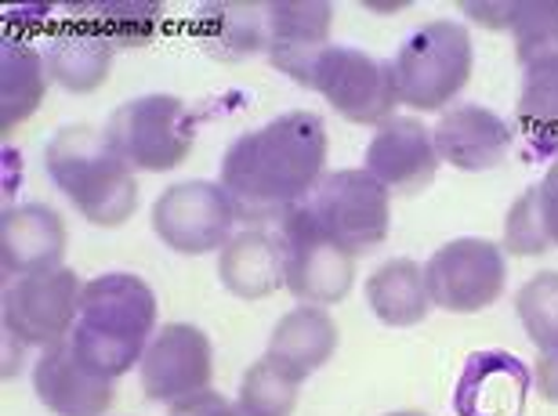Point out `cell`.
Listing matches in <instances>:
<instances>
[{"label":"cell","instance_id":"cell-1","mask_svg":"<svg viewBox=\"0 0 558 416\" xmlns=\"http://www.w3.org/2000/svg\"><path fill=\"white\" fill-rule=\"evenodd\" d=\"M327 127L308 109L283 112L265 127L240 134L221 156V188L236 218L247 224H279L305 204L327 178Z\"/></svg>","mask_w":558,"mask_h":416},{"label":"cell","instance_id":"cell-2","mask_svg":"<svg viewBox=\"0 0 558 416\" xmlns=\"http://www.w3.org/2000/svg\"><path fill=\"white\" fill-rule=\"evenodd\" d=\"M156 294L131 272H106L84 283L81 311L70 333L76 358L98 377H124L142 366L156 330Z\"/></svg>","mask_w":558,"mask_h":416},{"label":"cell","instance_id":"cell-3","mask_svg":"<svg viewBox=\"0 0 558 416\" xmlns=\"http://www.w3.org/2000/svg\"><path fill=\"white\" fill-rule=\"evenodd\" d=\"M44 167L76 213H84L98 229H117L131 221L138 207L135 167L120 156L106 131H95L87 123L54 131L44 149Z\"/></svg>","mask_w":558,"mask_h":416},{"label":"cell","instance_id":"cell-4","mask_svg":"<svg viewBox=\"0 0 558 416\" xmlns=\"http://www.w3.org/2000/svg\"><path fill=\"white\" fill-rule=\"evenodd\" d=\"M475 70L472 33L461 22L439 19L410 33L396 59L388 62L396 102L417 112H439L464 91Z\"/></svg>","mask_w":558,"mask_h":416},{"label":"cell","instance_id":"cell-5","mask_svg":"<svg viewBox=\"0 0 558 416\" xmlns=\"http://www.w3.org/2000/svg\"><path fill=\"white\" fill-rule=\"evenodd\" d=\"M199 112L174 95H142L117 106L109 117V142L135 171H174L189 160Z\"/></svg>","mask_w":558,"mask_h":416},{"label":"cell","instance_id":"cell-6","mask_svg":"<svg viewBox=\"0 0 558 416\" xmlns=\"http://www.w3.org/2000/svg\"><path fill=\"white\" fill-rule=\"evenodd\" d=\"M388 204H392V193L371 171H333L298 207L323 235H330L352 257H363L388 240V229H392Z\"/></svg>","mask_w":558,"mask_h":416},{"label":"cell","instance_id":"cell-7","mask_svg":"<svg viewBox=\"0 0 558 416\" xmlns=\"http://www.w3.org/2000/svg\"><path fill=\"white\" fill-rule=\"evenodd\" d=\"M84 283L73 268H51L40 276L11 279L4 286V333L22 347H51L70 341L76 311H81Z\"/></svg>","mask_w":558,"mask_h":416},{"label":"cell","instance_id":"cell-8","mask_svg":"<svg viewBox=\"0 0 558 416\" xmlns=\"http://www.w3.org/2000/svg\"><path fill=\"white\" fill-rule=\"evenodd\" d=\"M305 87L327 98L330 109L349 123L381 127V123L392 120L396 109L392 73H388L385 62L371 59L360 48H344V44L323 48L305 76Z\"/></svg>","mask_w":558,"mask_h":416},{"label":"cell","instance_id":"cell-9","mask_svg":"<svg viewBox=\"0 0 558 416\" xmlns=\"http://www.w3.org/2000/svg\"><path fill=\"white\" fill-rule=\"evenodd\" d=\"M279 246H283V286L298 301L330 308L349 297L355 279V257L323 235L308 213L294 207L276 224Z\"/></svg>","mask_w":558,"mask_h":416},{"label":"cell","instance_id":"cell-10","mask_svg":"<svg viewBox=\"0 0 558 416\" xmlns=\"http://www.w3.org/2000/svg\"><path fill=\"white\" fill-rule=\"evenodd\" d=\"M236 207L221 182H178L167 185L153 204V232L174 254H210L221 250L236 229Z\"/></svg>","mask_w":558,"mask_h":416},{"label":"cell","instance_id":"cell-11","mask_svg":"<svg viewBox=\"0 0 558 416\" xmlns=\"http://www.w3.org/2000/svg\"><path fill=\"white\" fill-rule=\"evenodd\" d=\"M432 305L442 311L472 315L497 305L508 286V261L500 243L489 240H453L432 254L424 265Z\"/></svg>","mask_w":558,"mask_h":416},{"label":"cell","instance_id":"cell-12","mask_svg":"<svg viewBox=\"0 0 558 416\" xmlns=\"http://www.w3.org/2000/svg\"><path fill=\"white\" fill-rule=\"evenodd\" d=\"M142 391L149 402H178L204 395L215 380V347L210 337L193 322H167L156 330L142 358Z\"/></svg>","mask_w":558,"mask_h":416},{"label":"cell","instance_id":"cell-13","mask_svg":"<svg viewBox=\"0 0 558 416\" xmlns=\"http://www.w3.org/2000/svg\"><path fill=\"white\" fill-rule=\"evenodd\" d=\"M366 171L396 196L424 193L439 174L432 131L414 117H392L381 123L374 142L366 145Z\"/></svg>","mask_w":558,"mask_h":416},{"label":"cell","instance_id":"cell-14","mask_svg":"<svg viewBox=\"0 0 558 416\" xmlns=\"http://www.w3.org/2000/svg\"><path fill=\"white\" fill-rule=\"evenodd\" d=\"M70 229L48 204H22L0 213V268L11 279L62 268Z\"/></svg>","mask_w":558,"mask_h":416},{"label":"cell","instance_id":"cell-15","mask_svg":"<svg viewBox=\"0 0 558 416\" xmlns=\"http://www.w3.org/2000/svg\"><path fill=\"white\" fill-rule=\"evenodd\" d=\"M33 388L54 416H106L113 406V380L87 369L70 341L44 347L33 366Z\"/></svg>","mask_w":558,"mask_h":416},{"label":"cell","instance_id":"cell-16","mask_svg":"<svg viewBox=\"0 0 558 416\" xmlns=\"http://www.w3.org/2000/svg\"><path fill=\"white\" fill-rule=\"evenodd\" d=\"M333 8L327 0H272L269 4V62L305 87V76L323 48H330Z\"/></svg>","mask_w":558,"mask_h":416},{"label":"cell","instance_id":"cell-17","mask_svg":"<svg viewBox=\"0 0 558 416\" xmlns=\"http://www.w3.org/2000/svg\"><path fill=\"white\" fill-rule=\"evenodd\" d=\"M435 152L457 171H494L511 149V127L486 106H453L432 131Z\"/></svg>","mask_w":558,"mask_h":416},{"label":"cell","instance_id":"cell-18","mask_svg":"<svg viewBox=\"0 0 558 416\" xmlns=\"http://www.w3.org/2000/svg\"><path fill=\"white\" fill-rule=\"evenodd\" d=\"M73 11V8H70ZM113 40L106 37L95 22L84 15L65 19L59 33H51L48 48H44V62L54 84H62L73 95H92L95 87L106 84L109 65H113Z\"/></svg>","mask_w":558,"mask_h":416},{"label":"cell","instance_id":"cell-19","mask_svg":"<svg viewBox=\"0 0 558 416\" xmlns=\"http://www.w3.org/2000/svg\"><path fill=\"white\" fill-rule=\"evenodd\" d=\"M333 352H338V322L330 319L327 308L301 305L276 322L265 358L301 384L305 377L327 366Z\"/></svg>","mask_w":558,"mask_h":416},{"label":"cell","instance_id":"cell-20","mask_svg":"<svg viewBox=\"0 0 558 416\" xmlns=\"http://www.w3.org/2000/svg\"><path fill=\"white\" fill-rule=\"evenodd\" d=\"M530 391V374L515 355L486 352L468 363L457 388L461 416H519Z\"/></svg>","mask_w":558,"mask_h":416},{"label":"cell","instance_id":"cell-21","mask_svg":"<svg viewBox=\"0 0 558 416\" xmlns=\"http://www.w3.org/2000/svg\"><path fill=\"white\" fill-rule=\"evenodd\" d=\"M218 276L229 294L240 301H262L283 286V246L279 235L265 229H247L221 246Z\"/></svg>","mask_w":558,"mask_h":416},{"label":"cell","instance_id":"cell-22","mask_svg":"<svg viewBox=\"0 0 558 416\" xmlns=\"http://www.w3.org/2000/svg\"><path fill=\"white\" fill-rule=\"evenodd\" d=\"M48 76L44 51L19 37H4L0 44V131L11 134L40 109L48 95Z\"/></svg>","mask_w":558,"mask_h":416},{"label":"cell","instance_id":"cell-23","mask_svg":"<svg viewBox=\"0 0 558 416\" xmlns=\"http://www.w3.org/2000/svg\"><path fill=\"white\" fill-rule=\"evenodd\" d=\"M515 117L530 160H558V54L522 65Z\"/></svg>","mask_w":558,"mask_h":416},{"label":"cell","instance_id":"cell-24","mask_svg":"<svg viewBox=\"0 0 558 416\" xmlns=\"http://www.w3.org/2000/svg\"><path fill=\"white\" fill-rule=\"evenodd\" d=\"M199 40L218 59H247L269 44V4H204L196 15Z\"/></svg>","mask_w":558,"mask_h":416},{"label":"cell","instance_id":"cell-25","mask_svg":"<svg viewBox=\"0 0 558 416\" xmlns=\"http://www.w3.org/2000/svg\"><path fill=\"white\" fill-rule=\"evenodd\" d=\"M366 301L371 311L385 326H414L432 308L424 268L410 257H392L381 268H374L366 279Z\"/></svg>","mask_w":558,"mask_h":416},{"label":"cell","instance_id":"cell-26","mask_svg":"<svg viewBox=\"0 0 558 416\" xmlns=\"http://www.w3.org/2000/svg\"><path fill=\"white\" fill-rule=\"evenodd\" d=\"M76 15L95 22L113 40V48H145L160 29V4L149 0H113V4H76Z\"/></svg>","mask_w":558,"mask_h":416},{"label":"cell","instance_id":"cell-27","mask_svg":"<svg viewBox=\"0 0 558 416\" xmlns=\"http://www.w3.org/2000/svg\"><path fill=\"white\" fill-rule=\"evenodd\" d=\"M236 406L243 409V416H294L298 380L272 366L269 358H262L243 374Z\"/></svg>","mask_w":558,"mask_h":416},{"label":"cell","instance_id":"cell-28","mask_svg":"<svg viewBox=\"0 0 558 416\" xmlns=\"http://www.w3.org/2000/svg\"><path fill=\"white\" fill-rule=\"evenodd\" d=\"M508 29L515 33L519 62H537L558 54V0H515Z\"/></svg>","mask_w":558,"mask_h":416},{"label":"cell","instance_id":"cell-29","mask_svg":"<svg viewBox=\"0 0 558 416\" xmlns=\"http://www.w3.org/2000/svg\"><path fill=\"white\" fill-rule=\"evenodd\" d=\"M515 311L522 319V330L541 352L558 347V272H537L526 286L519 290Z\"/></svg>","mask_w":558,"mask_h":416},{"label":"cell","instance_id":"cell-30","mask_svg":"<svg viewBox=\"0 0 558 416\" xmlns=\"http://www.w3.org/2000/svg\"><path fill=\"white\" fill-rule=\"evenodd\" d=\"M505 250L519 257H537L544 250H551L544 213H541V188H530V193H522L511 204L505 221Z\"/></svg>","mask_w":558,"mask_h":416},{"label":"cell","instance_id":"cell-31","mask_svg":"<svg viewBox=\"0 0 558 416\" xmlns=\"http://www.w3.org/2000/svg\"><path fill=\"white\" fill-rule=\"evenodd\" d=\"M171 416H243V409L215 395V391H204V395H193L171 406Z\"/></svg>","mask_w":558,"mask_h":416},{"label":"cell","instance_id":"cell-32","mask_svg":"<svg viewBox=\"0 0 558 416\" xmlns=\"http://www.w3.org/2000/svg\"><path fill=\"white\" fill-rule=\"evenodd\" d=\"M541 188V213H544V229H548L551 246H558V160L548 171V178L537 185Z\"/></svg>","mask_w":558,"mask_h":416},{"label":"cell","instance_id":"cell-33","mask_svg":"<svg viewBox=\"0 0 558 416\" xmlns=\"http://www.w3.org/2000/svg\"><path fill=\"white\" fill-rule=\"evenodd\" d=\"M533 384H537V391L544 399L558 406V347H551V352H541L537 366H533Z\"/></svg>","mask_w":558,"mask_h":416},{"label":"cell","instance_id":"cell-34","mask_svg":"<svg viewBox=\"0 0 558 416\" xmlns=\"http://www.w3.org/2000/svg\"><path fill=\"white\" fill-rule=\"evenodd\" d=\"M464 11L472 15L475 22H483L489 29H508L511 22V11H515V0H494V4H483V0H475V4H464Z\"/></svg>","mask_w":558,"mask_h":416},{"label":"cell","instance_id":"cell-35","mask_svg":"<svg viewBox=\"0 0 558 416\" xmlns=\"http://www.w3.org/2000/svg\"><path fill=\"white\" fill-rule=\"evenodd\" d=\"M388 416H428V413H417V409H399V413H388Z\"/></svg>","mask_w":558,"mask_h":416}]
</instances>
